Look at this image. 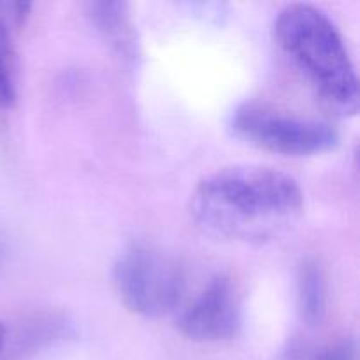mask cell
Listing matches in <instances>:
<instances>
[{"label":"cell","instance_id":"8","mask_svg":"<svg viewBox=\"0 0 360 360\" xmlns=\"http://www.w3.org/2000/svg\"><path fill=\"white\" fill-rule=\"evenodd\" d=\"M297 302L302 320L319 326L327 308L326 274L316 260H304L297 274Z\"/></svg>","mask_w":360,"mask_h":360},{"label":"cell","instance_id":"3","mask_svg":"<svg viewBox=\"0 0 360 360\" xmlns=\"http://www.w3.org/2000/svg\"><path fill=\"white\" fill-rule=\"evenodd\" d=\"M112 281L123 304L144 319H160L176 311L186 292L181 262L148 243H136L118 257Z\"/></svg>","mask_w":360,"mask_h":360},{"label":"cell","instance_id":"1","mask_svg":"<svg viewBox=\"0 0 360 360\" xmlns=\"http://www.w3.org/2000/svg\"><path fill=\"white\" fill-rule=\"evenodd\" d=\"M304 195L292 176L262 165H234L213 172L192 195V217L214 238L262 243L299 220Z\"/></svg>","mask_w":360,"mask_h":360},{"label":"cell","instance_id":"4","mask_svg":"<svg viewBox=\"0 0 360 360\" xmlns=\"http://www.w3.org/2000/svg\"><path fill=\"white\" fill-rule=\"evenodd\" d=\"M231 132L245 143L287 157H309L334 150L336 129L320 120L281 111L266 102H243L229 120Z\"/></svg>","mask_w":360,"mask_h":360},{"label":"cell","instance_id":"10","mask_svg":"<svg viewBox=\"0 0 360 360\" xmlns=\"http://www.w3.org/2000/svg\"><path fill=\"white\" fill-rule=\"evenodd\" d=\"M4 345H6V329H4V326L0 323V354H2L4 350Z\"/></svg>","mask_w":360,"mask_h":360},{"label":"cell","instance_id":"7","mask_svg":"<svg viewBox=\"0 0 360 360\" xmlns=\"http://www.w3.org/2000/svg\"><path fill=\"white\" fill-rule=\"evenodd\" d=\"M90 18L109 44L115 46L123 56H134V27L125 4L94 2L90 4Z\"/></svg>","mask_w":360,"mask_h":360},{"label":"cell","instance_id":"9","mask_svg":"<svg viewBox=\"0 0 360 360\" xmlns=\"http://www.w3.org/2000/svg\"><path fill=\"white\" fill-rule=\"evenodd\" d=\"M283 360H359L357 341L350 336L334 341H292L283 354Z\"/></svg>","mask_w":360,"mask_h":360},{"label":"cell","instance_id":"2","mask_svg":"<svg viewBox=\"0 0 360 360\" xmlns=\"http://www.w3.org/2000/svg\"><path fill=\"white\" fill-rule=\"evenodd\" d=\"M274 35L323 102L343 115L357 112V72L340 30L327 14L313 6L292 4L278 14Z\"/></svg>","mask_w":360,"mask_h":360},{"label":"cell","instance_id":"5","mask_svg":"<svg viewBox=\"0 0 360 360\" xmlns=\"http://www.w3.org/2000/svg\"><path fill=\"white\" fill-rule=\"evenodd\" d=\"M241 323V299L225 274L211 278L178 313L179 333L200 343L231 340L239 333Z\"/></svg>","mask_w":360,"mask_h":360},{"label":"cell","instance_id":"6","mask_svg":"<svg viewBox=\"0 0 360 360\" xmlns=\"http://www.w3.org/2000/svg\"><path fill=\"white\" fill-rule=\"evenodd\" d=\"M30 11L28 2H0V109L13 108L16 102L14 49L11 27L25 21Z\"/></svg>","mask_w":360,"mask_h":360}]
</instances>
